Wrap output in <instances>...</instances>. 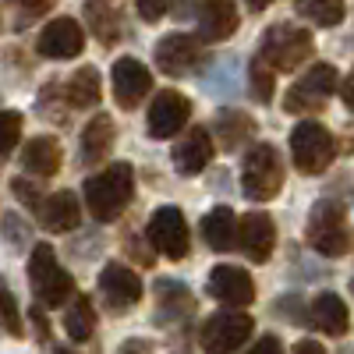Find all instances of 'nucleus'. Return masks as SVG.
Returning a JSON list of instances; mask_svg holds the SVG:
<instances>
[{"label": "nucleus", "mask_w": 354, "mask_h": 354, "mask_svg": "<svg viewBox=\"0 0 354 354\" xmlns=\"http://www.w3.org/2000/svg\"><path fill=\"white\" fill-rule=\"evenodd\" d=\"M50 8H53V0H18V25H25V21H32V18L46 15Z\"/></svg>", "instance_id": "obj_36"}, {"label": "nucleus", "mask_w": 354, "mask_h": 354, "mask_svg": "<svg viewBox=\"0 0 354 354\" xmlns=\"http://www.w3.org/2000/svg\"><path fill=\"white\" fill-rule=\"evenodd\" d=\"M0 230H4V238H8L15 248H21V245H25V227H21V220H18V216H11V213H8V216H4V227H0Z\"/></svg>", "instance_id": "obj_37"}, {"label": "nucleus", "mask_w": 354, "mask_h": 354, "mask_svg": "<svg viewBox=\"0 0 354 354\" xmlns=\"http://www.w3.org/2000/svg\"><path fill=\"white\" fill-rule=\"evenodd\" d=\"M255 330V322L252 315L245 312H216L202 322V330H198V344L205 354H234Z\"/></svg>", "instance_id": "obj_8"}, {"label": "nucleus", "mask_w": 354, "mask_h": 354, "mask_svg": "<svg viewBox=\"0 0 354 354\" xmlns=\"http://www.w3.org/2000/svg\"><path fill=\"white\" fill-rule=\"evenodd\" d=\"M135 11L142 21H160L170 11V0H135Z\"/></svg>", "instance_id": "obj_35"}, {"label": "nucleus", "mask_w": 354, "mask_h": 354, "mask_svg": "<svg viewBox=\"0 0 354 354\" xmlns=\"http://www.w3.org/2000/svg\"><path fill=\"white\" fill-rule=\"evenodd\" d=\"M113 149V121L106 113H96L82 131V163L93 167Z\"/></svg>", "instance_id": "obj_21"}, {"label": "nucleus", "mask_w": 354, "mask_h": 354, "mask_svg": "<svg viewBox=\"0 0 354 354\" xmlns=\"http://www.w3.org/2000/svg\"><path fill=\"white\" fill-rule=\"evenodd\" d=\"M85 18H88V25H93V32H96V39L100 43H117V39H121V15H117V11H110L106 4H103V0H88V4H85Z\"/></svg>", "instance_id": "obj_28"}, {"label": "nucleus", "mask_w": 354, "mask_h": 354, "mask_svg": "<svg viewBox=\"0 0 354 354\" xmlns=\"http://www.w3.org/2000/svg\"><path fill=\"white\" fill-rule=\"evenodd\" d=\"M28 280H32V290H36V298L50 308L57 305H64L71 298V290H75V280L71 273H64L61 266H57V255L50 245H36L32 255H28Z\"/></svg>", "instance_id": "obj_6"}, {"label": "nucleus", "mask_w": 354, "mask_h": 354, "mask_svg": "<svg viewBox=\"0 0 354 354\" xmlns=\"http://www.w3.org/2000/svg\"><path fill=\"white\" fill-rule=\"evenodd\" d=\"M238 57H223L220 64H213L209 71H205V93L216 96V100H230L234 93H238Z\"/></svg>", "instance_id": "obj_27"}, {"label": "nucleus", "mask_w": 354, "mask_h": 354, "mask_svg": "<svg viewBox=\"0 0 354 354\" xmlns=\"http://www.w3.org/2000/svg\"><path fill=\"white\" fill-rule=\"evenodd\" d=\"M156 305H160V322H174V319H188L195 301H192V294L185 283H177V280H160L156 283Z\"/></svg>", "instance_id": "obj_24"}, {"label": "nucleus", "mask_w": 354, "mask_h": 354, "mask_svg": "<svg viewBox=\"0 0 354 354\" xmlns=\"http://www.w3.org/2000/svg\"><path fill=\"white\" fill-rule=\"evenodd\" d=\"M0 330L11 333V337H21V312H18L15 294L4 283H0Z\"/></svg>", "instance_id": "obj_33"}, {"label": "nucleus", "mask_w": 354, "mask_h": 354, "mask_svg": "<svg viewBox=\"0 0 354 354\" xmlns=\"http://www.w3.org/2000/svg\"><path fill=\"white\" fill-rule=\"evenodd\" d=\"M188 113H192L188 96L167 88V93H160V96L153 100V106H149V135H153V138H170V135H177V131L188 124Z\"/></svg>", "instance_id": "obj_16"}, {"label": "nucleus", "mask_w": 354, "mask_h": 354, "mask_svg": "<svg viewBox=\"0 0 354 354\" xmlns=\"http://www.w3.org/2000/svg\"><path fill=\"white\" fill-rule=\"evenodd\" d=\"M337 156V142L330 128H322L319 121H301L290 131V160L301 174H322Z\"/></svg>", "instance_id": "obj_5"}, {"label": "nucleus", "mask_w": 354, "mask_h": 354, "mask_svg": "<svg viewBox=\"0 0 354 354\" xmlns=\"http://www.w3.org/2000/svg\"><path fill=\"white\" fill-rule=\"evenodd\" d=\"M64 93H68V103L78 106V110L96 106V103H100V71H96V68H78V71L68 78Z\"/></svg>", "instance_id": "obj_26"}, {"label": "nucleus", "mask_w": 354, "mask_h": 354, "mask_svg": "<svg viewBox=\"0 0 354 354\" xmlns=\"http://www.w3.org/2000/svg\"><path fill=\"white\" fill-rule=\"evenodd\" d=\"M202 238L216 252L234 248V241H238V216H234L227 205H216V209L202 220Z\"/></svg>", "instance_id": "obj_25"}, {"label": "nucleus", "mask_w": 354, "mask_h": 354, "mask_svg": "<svg viewBox=\"0 0 354 354\" xmlns=\"http://www.w3.org/2000/svg\"><path fill=\"white\" fill-rule=\"evenodd\" d=\"M209 294L227 308H245L255 298V283L241 266H216L209 273Z\"/></svg>", "instance_id": "obj_15"}, {"label": "nucleus", "mask_w": 354, "mask_h": 354, "mask_svg": "<svg viewBox=\"0 0 354 354\" xmlns=\"http://www.w3.org/2000/svg\"><path fill=\"white\" fill-rule=\"evenodd\" d=\"M308 245L326 255V259H340L351 248V227H347V205L340 198H319L308 213V227H305Z\"/></svg>", "instance_id": "obj_2"}, {"label": "nucleus", "mask_w": 354, "mask_h": 354, "mask_svg": "<svg viewBox=\"0 0 354 354\" xmlns=\"http://www.w3.org/2000/svg\"><path fill=\"white\" fill-rule=\"evenodd\" d=\"M283 185V163H280V153L273 145H252V153L245 156V167H241V188H245V198L252 202H266L273 198Z\"/></svg>", "instance_id": "obj_4"}, {"label": "nucleus", "mask_w": 354, "mask_h": 354, "mask_svg": "<svg viewBox=\"0 0 354 354\" xmlns=\"http://www.w3.org/2000/svg\"><path fill=\"white\" fill-rule=\"evenodd\" d=\"M238 245L252 262H270L277 248V223L270 213H248L238 220Z\"/></svg>", "instance_id": "obj_13"}, {"label": "nucleus", "mask_w": 354, "mask_h": 354, "mask_svg": "<svg viewBox=\"0 0 354 354\" xmlns=\"http://www.w3.org/2000/svg\"><path fill=\"white\" fill-rule=\"evenodd\" d=\"M209 160H213V131H205V128H192L181 142L174 145V167L185 177L202 174Z\"/></svg>", "instance_id": "obj_18"}, {"label": "nucleus", "mask_w": 354, "mask_h": 354, "mask_svg": "<svg viewBox=\"0 0 354 354\" xmlns=\"http://www.w3.org/2000/svg\"><path fill=\"white\" fill-rule=\"evenodd\" d=\"M340 96H344V106L354 113V71H351V75H347V82L340 85Z\"/></svg>", "instance_id": "obj_40"}, {"label": "nucleus", "mask_w": 354, "mask_h": 354, "mask_svg": "<svg viewBox=\"0 0 354 354\" xmlns=\"http://www.w3.org/2000/svg\"><path fill=\"white\" fill-rule=\"evenodd\" d=\"M248 82H252V100H259V103H270L273 100V68L262 61V57H255L252 61V68H248Z\"/></svg>", "instance_id": "obj_31"}, {"label": "nucleus", "mask_w": 354, "mask_h": 354, "mask_svg": "<svg viewBox=\"0 0 354 354\" xmlns=\"http://www.w3.org/2000/svg\"><path fill=\"white\" fill-rule=\"evenodd\" d=\"M64 330H68L71 340H88V337H93V330H96V308H93V301H88L85 294L71 301V308L64 315Z\"/></svg>", "instance_id": "obj_29"}, {"label": "nucleus", "mask_w": 354, "mask_h": 354, "mask_svg": "<svg viewBox=\"0 0 354 354\" xmlns=\"http://www.w3.org/2000/svg\"><path fill=\"white\" fill-rule=\"evenodd\" d=\"M117 354H149V344L138 340V337H131V340L121 344V351H117Z\"/></svg>", "instance_id": "obj_39"}, {"label": "nucleus", "mask_w": 354, "mask_h": 354, "mask_svg": "<svg viewBox=\"0 0 354 354\" xmlns=\"http://www.w3.org/2000/svg\"><path fill=\"white\" fill-rule=\"evenodd\" d=\"M195 15H198V36L205 43H223L241 25V15L234 8V0H202Z\"/></svg>", "instance_id": "obj_17"}, {"label": "nucleus", "mask_w": 354, "mask_h": 354, "mask_svg": "<svg viewBox=\"0 0 354 354\" xmlns=\"http://www.w3.org/2000/svg\"><path fill=\"white\" fill-rule=\"evenodd\" d=\"M337 85H340V75L333 64H315L290 85L283 106L287 113H315L326 106V100L337 93Z\"/></svg>", "instance_id": "obj_7"}, {"label": "nucleus", "mask_w": 354, "mask_h": 354, "mask_svg": "<svg viewBox=\"0 0 354 354\" xmlns=\"http://www.w3.org/2000/svg\"><path fill=\"white\" fill-rule=\"evenodd\" d=\"M100 294H103V301L110 308L124 312V308L142 301V280L128 270V266L110 262V266H103V273H100Z\"/></svg>", "instance_id": "obj_14"}, {"label": "nucleus", "mask_w": 354, "mask_h": 354, "mask_svg": "<svg viewBox=\"0 0 354 354\" xmlns=\"http://www.w3.org/2000/svg\"><path fill=\"white\" fill-rule=\"evenodd\" d=\"M315 43H312V32L308 28H298V25H270L266 28V36L259 43V57L266 64H270L273 71H294L301 68L308 57H312Z\"/></svg>", "instance_id": "obj_3"}, {"label": "nucleus", "mask_w": 354, "mask_h": 354, "mask_svg": "<svg viewBox=\"0 0 354 354\" xmlns=\"http://www.w3.org/2000/svg\"><path fill=\"white\" fill-rule=\"evenodd\" d=\"M202 64V46L195 36H185V32H174V36H163L156 43V68L170 78H181L188 71H195Z\"/></svg>", "instance_id": "obj_10"}, {"label": "nucleus", "mask_w": 354, "mask_h": 354, "mask_svg": "<svg viewBox=\"0 0 354 354\" xmlns=\"http://www.w3.org/2000/svg\"><path fill=\"white\" fill-rule=\"evenodd\" d=\"M145 238L149 245L167 255V259H185L188 248H192V234H188V223H185V213L177 209V205H163V209L153 213L149 227H145Z\"/></svg>", "instance_id": "obj_9"}, {"label": "nucleus", "mask_w": 354, "mask_h": 354, "mask_svg": "<svg viewBox=\"0 0 354 354\" xmlns=\"http://www.w3.org/2000/svg\"><path fill=\"white\" fill-rule=\"evenodd\" d=\"M135 195V170L131 163H113L93 177H85V205L100 223L117 220Z\"/></svg>", "instance_id": "obj_1"}, {"label": "nucleus", "mask_w": 354, "mask_h": 354, "mask_svg": "<svg viewBox=\"0 0 354 354\" xmlns=\"http://www.w3.org/2000/svg\"><path fill=\"white\" fill-rule=\"evenodd\" d=\"M39 220L46 230L53 234H64V230H75L78 220H82V209H78V198L71 192H57V195H46L43 205H39Z\"/></svg>", "instance_id": "obj_19"}, {"label": "nucleus", "mask_w": 354, "mask_h": 354, "mask_svg": "<svg viewBox=\"0 0 354 354\" xmlns=\"http://www.w3.org/2000/svg\"><path fill=\"white\" fill-rule=\"evenodd\" d=\"M18 142H21V113L0 110V156H11Z\"/></svg>", "instance_id": "obj_32"}, {"label": "nucleus", "mask_w": 354, "mask_h": 354, "mask_svg": "<svg viewBox=\"0 0 354 354\" xmlns=\"http://www.w3.org/2000/svg\"><path fill=\"white\" fill-rule=\"evenodd\" d=\"M11 192H15V195H18V198L28 205V209H36V213H39L43 195H39V188H36V185H28L25 177H15V181H11Z\"/></svg>", "instance_id": "obj_34"}, {"label": "nucleus", "mask_w": 354, "mask_h": 354, "mask_svg": "<svg viewBox=\"0 0 354 354\" xmlns=\"http://www.w3.org/2000/svg\"><path fill=\"white\" fill-rule=\"evenodd\" d=\"M110 75H113V100L121 103L124 110H135L145 96H149V88H153L149 68L138 64L135 57H121Z\"/></svg>", "instance_id": "obj_12"}, {"label": "nucleus", "mask_w": 354, "mask_h": 354, "mask_svg": "<svg viewBox=\"0 0 354 354\" xmlns=\"http://www.w3.org/2000/svg\"><path fill=\"white\" fill-rule=\"evenodd\" d=\"M245 4H248L252 11H266V8H270V4H273V0H245Z\"/></svg>", "instance_id": "obj_42"}, {"label": "nucleus", "mask_w": 354, "mask_h": 354, "mask_svg": "<svg viewBox=\"0 0 354 354\" xmlns=\"http://www.w3.org/2000/svg\"><path fill=\"white\" fill-rule=\"evenodd\" d=\"M248 354H283V344H280V337L266 333L262 340H255V347H252Z\"/></svg>", "instance_id": "obj_38"}, {"label": "nucleus", "mask_w": 354, "mask_h": 354, "mask_svg": "<svg viewBox=\"0 0 354 354\" xmlns=\"http://www.w3.org/2000/svg\"><path fill=\"white\" fill-rule=\"evenodd\" d=\"M294 354H326V347H322L319 340H301L298 347H294Z\"/></svg>", "instance_id": "obj_41"}, {"label": "nucleus", "mask_w": 354, "mask_h": 354, "mask_svg": "<svg viewBox=\"0 0 354 354\" xmlns=\"http://www.w3.org/2000/svg\"><path fill=\"white\" fill-rule=\"evenodd\" d=\"M312 322H315L322 333L344 337L347 326H351V315H347L344 298H337V294H319V298L312 301Z\"/></svg>", "instance_id": "obj_23"}, {"label": "nucleus", "mask_w": 354, "mask_h": 354, "mask_svg": "<svg viewBox=\"0 0 354 354\" xmlns=\"http://www.w3.org/2000/svg\"><path fill=\"white\" fill-rule=\"evenodd\" d=\"M21 167L28 174H36V177H53L57 170H61V145H57L50 135L32 138L21 153Z\"/></svg>", "instance_id": "obj_22"}, {"label": "nucleus", "mask_w": 354, "mask_h": 354, "mask_svg": "<svg viewBox=\"0 0 354 354\" xmlns=\"http://www.w3.org/2000/svg\"><path fill=\"white\" fill-rule=\"evenodd\" d=\"M301 18L330 28V25H340L344 21V0H294Z\"/></svg>", "instance_id": "obj_30"}, {"label": "nucleus", "mask_w": 354, "mask_h": 354, "mask_svg": "<svg viewBox=\"0 0 354 354\" xmlns=\"http://www.w3.org/2000/svg\"><path fill=\"white\" fill-rule=\"evenodd\" d=\"M252 135H255V121L248 113H241V110H223L216 117V124H213V138L223 145L227 153L241 149L245 142H252Z\"/></svg>", "instance_id": "obj_20"}, {"label": "nucleus", "mask_w": 354, "mask_h": 354, "mask_svg": "<svg viewBox=\"0 0 354 354\" xmlns=\"http://www.w3.org/2000/svg\"><path fill=\"white\" fill-rule=\"evenodd\" d=\"M82 46H85V32L75 18H53L36 39V50L50 61H71V57L82 53Z\"/></svg>", "instance_id": "obj_11"}]
</instances>
